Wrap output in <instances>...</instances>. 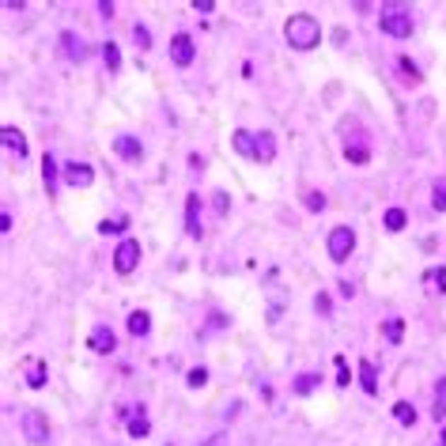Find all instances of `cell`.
<instances>
[{
	"instance_id": "obj_1",
	"label": "cell",
	"mask_w": 446,
	"mask_h": 446,
	"mask_svg": "<svg viewBox=\"0 0 446 446\" xmlns=\"http://www.w3.org/2000/svg\"><path fill=\"white\" fill-rule=\"evenodd\" d=\"M284 38H288V46H295V49H314L322 42V27H318V19L314 16L299 12V16H291L284 23Z\"/></svg>"
},
{
	"instance_id": "obj_2",
	"label": "cell",
	"mask_w": 446,
	"mask_h": 446,
	"mask_svg": "<svg viewBox=\"0 0 446 446\" xmlns=\"http://www.w3.org/2000/svg\"><path fill=\"white\" fill-rule=\"evenodd\" d=\"M378 27H382V35L409 38L412 35V12L405 4H386L382 12H378Z\"/></svg>"
},
{
	"instance_id": "obj_3",
	"label": "cell",
	"mask_w": 446,
	"mask_h": 446,
	"mask_svg": "<svg viewBox=\"0 0 446 446\" xmlns=\"http://www.w3.org/2000/svg\"><path fill=\"white\" fill-rule=\"evenodd\" d=\"M136 265H140V242L136 238H125V242L114 250V269H117V276H129Z\"/></svg>"
},
{
	"instance_id": "obj_4",
	"label": "cell",
	"mask_w": 446,
	"mask_h": 446,
	"mask_svg": "<svg viewBox=\"0 0 446 446\" xmlns=\"http://www.w3.org/2000/svg\"><path fill=\"white\" fill-rule=\"evenodd\" d=\"M329 257L333 261H348L352 257V246H356V235H352V227H333L329 231Z\"/></svg>"
},
{
	"instance_id": "obj_5",
	"label": "cell",
	"mask_w": 446,
	"mask_h": 446,
	"mask_svg": "<svg viewBox=\"0 0 446 446\" xmlns=\"http://www.w3.org/2000/svg\"><path fill=\"white\" fill-rule=\"evenodd\" d=\"M23 435H27V439L35 442V446H42V442L49 439L46 416H42V412H27V416H23Z\"/></svg>"
},
{
	"instance_id": "obj_6",
	"label": "cell",
	"mask_w": 446,
	"mask_h": 446,
	"mask_svg": "<svg viewBox=\"0 0 446 446\" xmlns=\"http://www.w3.org/2000/svg\"><path fill=\"white\" fill-rule=\"evenodd\" d=\"M114 344H117V336H114L110 325H95L91 336H87V348H91V352H99V356L114 352Z\"/></svg>"
},
{
	"instance_id": "obj_7",
	"label": "cell",
	"mask_w": 446,
	"mask_h": 446,
	"mask_svg": "<svg viewBox=\"0 0 446 446\" xmlns=\"http://www.w3.org/2000/svg\"><path fill=\"white\" fill-rule=\"evenodd\" d=\"M170 61L182 64V69H186V64H193V38H189V35H174V38H170Z\"/></svg>"
},
{
	"instance_id": "obj_8",
	"label": "cell",
	"mask_w": 446,
	"mask_h": 446,
	"mask_svg": "<svg viewBox=\"0 0 446 446\" xmlns=\"http://www.w3.org/2000/svg\"><path fill=\"white\" fill-rule=\"evenodd\" d=\"M64 182L76 186V189H83V186H91L95 182V170L87 167V163H69V167H64Z\"/></svg>"
},
{
	"instance_id": "obj_9",
	"label": "cell",
	"mask_w": 446,
	"mask_h": 446,
	"mask_svg": "<svg viewBox=\"0 0 446 446\" xmlns=\"http://www.w3.org/2000/svg\"><path fill=\"white\" fill-rule=\"evenodd\" d=\"M0 140H4L8 155H16V159H27V140H23V133H19V129L4 125V129H0Z\"/></svg>"
},
{
	"instance_id": "obj_10",
	"label": "cell",
	"mask_w": 446,
	"mask_h": 446,
	"mask_svg": "<svg viewBox=\"0 0 446 446\" xmlns=\"http://www.w3.org/2000/svg\"><path fill=\"white\" fill-rule=\"evenodd\" d=\"M254 159L257 163H273L276 159V140H273V133H254Z\"/></svg>"
},
{
	"instance_id": "obj_11",
	"label": "cell",
	"mask_w": 446,
	"mask_h": 446,
	"mask_svg": "<svg viewBox=\"0 0 446 446\" xmlns=\"http://www.w3.org/2000/svg\"><path fill=\"white\" fill-rule=\"evenodd\" d=\"M114 151H117V155H122V159L136 163L140 155H144V144H140L136 136H117V140H114Z\"/></svg>"
},
{
	"instance_id": "obj_12",
	"label": "cell",
	"mask_w": 446,
	"mask_h": 446,
	"mask_svg": "<svg viewBox=\"0 0 446 446\" xmlns=\"http://www.w3.org/2000/svg\"><path fill=\"white\" fill-rule=\"evenodd\" d=\"M201 197L197 193H189V201H186V231L193 235V238H201Z\"/></svg>"
},
{
	"instance_id": "obj_13",
	"label": "cell",
	"mask_w": 446,
	"mask_h": 446,
	"mask_svg": "<svg viewBox=\"0 0 446 446\" xmlns=\"http://www.w3.org/2000/svg\"><path fill=\"white\" fill-rule=\"evenodd\" d=\"M423 291L428 295H446V269H428L423 273Z\"/></svg>"
},
{
	"instance_id": "obj_14",
	"label": "cell",
	"mask_w": 446,
	"mask_h": 446,
	"mask_svg": "<svg viewBox=\"0 0 446 446\" xmlns=\"http://www.w3.org/2000/svg\"><path fill=\"white\" fill-rule=\"evenodd\" d=\"M23 375H27V386L30 389H42V386H46V363H42V360H27L23 363Z\"/></svg>"
},
{
	"instance_id": "obj_15",
	"label": "cell",
	"mask_w": 446,
	"mask_h": 446,
	"mask_svg": "<svg viewBox=\"0 0 446 446\" xmlns=\"http://www.w3.org/2000/svg\"><path fill=\"white\" fill-rule=\"evenodd\" d=\"M148 329H151L148 310H133V314H129V333H133V336H144Z\"/></svg>"
},
{
	"instance_id": "obj_16",
	"label": "cell",
	"mask_w": 446,
	"mask_h": 446,
	"mask_svg": "<svg viewBox=\"0 0 446 446\" xmlns=\"http://www.w3.org/2000/svg\"><path fill=\"white\" fill-rule=\"evenodd\" d=\"M360 382H363V389H367L371 397L378 394V375H375V363H367V360L360 363Z\"/></svg>"
},
{
	"instance_id": "obj_17",
	"label": "cell",
	"mask_w": 446,
	"mask_h": 446,
	"mask_svg": "<svg viewBox=\"0 0 446 446\" xmlns=\"http://www.w3.org/2000/svg\"><path fill=\"white\" fill-rule=\"evenodd\" d=\"M42 182H46V189L57 186V159H53L49 151L42 155Z\"/></svg>"
},
{
	"instance_id": "obj_18",
	"label": "cell",
	"mask_w": 446,
	"mask_h": 446,
	"mask_svg": "<svg viewBox=\"0 0 446 446\" xmlns=\"http://www.w3.org/2000/svg\"><path fill=\"white\" fill-rule=\"evenodd\" d=\"M235 148H238V155L254 159V133H246V129H238V133H235Z\"/></svg>"
},
{
	"instance_id": "obj_19",
	"label": "cell",
	"mask_w": 446,
	"mask_h": 446,
	"mask_svg": "<svg viewBox=\"0 0 446 446\" xmlns=\"http://www.w3.org/2000/svg\"><path fill=\"white\" fill-rule=\"evenodd\" d=\"M394 416H397V423L412 428V423H416V409H412L409 401H397V405H394Z\"/></svg>"
},
{
	"instance_id": "obj_20",
	"label": "cell",
	"mask_w": 446,
	"mask_h": 446,
	"mask_svg": "<svg viewBox=\"0 0 446 446\" xmlns=\"http://www.w3.org/2000/svg\"><path fill=\"white\" fill-rule=\"evenodd\" d=\"M99 231H102V235H122V231H129V216H117V220H102V223H99Z\"/></svg>"
},
{
	"instance_id": "obj_21",
	"label": "cell",
	"mask_w": 446,
	"mask_h": 446,
	"mask_svg": "<svg viewBox=\"0 0 446 446\" xmlns=\"http://www.w3.org/2000/svg\"><path fill=\"white\" fill-rule=\"evenodd\" d=\"M401 336H405V322H401V318H389L386 322V341L389 344H401Z\"/></svg>"
},
{
	"instance_id": "obj_22",
	"label": "cell",
	"mask_w": 446,
	"mask_h": 446,
	"mask_svg": "<svg viewBox=\"0 0 446 446\" xmlns=\"http://www.w3.org/2000/svg\"><path fill=\"white\" fill-rule=\"evenodd\" d=\"M446 416V378H439V386H435V420Z\"/></svg>"
},
{
	"instance_id": "obj_23",
	"label": "cell",
	"mask_w": 446,
	"mask_h": 446,
	"mask_svg": "<svg viewBox=\"0 0 446 446\" xmlns=\"http://www.w3.org/2000/svg\"><path fill=\"white\" fill-rule=\"evenodd\" d=\"M61 42H64V49H69V57H76V61L87 57V46H83V42H76L72 35H61Z\"/></svg>"
},
{
	"instance_id": "obj_24",
	"label": "cell",
	"mask_w": 446,
	"mask_h": 446,
	"mask_svg": "<svg viewBox=\"0 0 446 446\" xmlns=\"http://www.w3.org/2000/svg\"><path fill=\"white\" fill-rule=\"evenodd\" d=\"M409 220H405V209H386V227L389 231H401Z\"/></svg>"
},
{
	"instance_id": "obj_25",
	"label": "cell",
	"mask_w": 446,
	"mask_h": 446,
	"mask_svg": "<svg viewBox=\"0 0 446 446\" xmlns=\"http://www.w3.org/2000/svg\"><path fill=\"white\" fill-rule=\"evenodd\" d=\"M314 386H318V375H299V378H295V394H299V397H307Z\"/></svg>"
},
{
	"instance_id": "obj_26",
	"label": "cell",
	"mask_w": 446,
	"mask_h": 446,
	"mask_svg": "<svg viewBox=\"0 0 446 446\" xmlns=\"http://www.w3.org/2000/svg\"><path fill=\"white\" fill-rule=\"evenodd\" d=\"M431 209H435V212H446V182H439V186H435V193H431Z\"/></svg>"
},
{
	"instance_id": "obj_27",
	"label": "cell",
	"mask_w": 446,
	"mask_h": 446,
	"mask_svg": "<svg viewBox=\"0 0 446 446\" xmlns=\"http://www.w3.org/2000/svg\"><path fill=\"white\" fill-rule=\"evenodd\" d=\"M102 57H106V64H110V69H117V64H122V49H117L114 42H106V46H102Z\"/></svg>"
},
{
	"instance_id": "obj_28",
	"label": "cell",
	"mask_w": 446,
	"mask_h": 446,
	"mask_svg": "<svg viewBox=\"0 0 446 446\" xmlns=\"http://www.w3.org/2000/svg\"><path fill=\"white\" fill-rule=\"evenodd\" d=\"M151 428H148V420L144 416H133V423H129V435H133V439H144Z\"/></svg>"
},
{
	"instance_id": "obj_29",
	"label": "cell",
	"mask_w": 446,
	"mask_h": 446,
	"mask_svg": "<svg viewBox=\"0 0 446 446\" xmlns=\"http://www.w3.org/2000/svg\"><path fill=\"white\" fill-rule=\"evenodd\" d=\"M348 378H352V371H348V360H344V356H336V386H348Z\"/></svg>"
},
{
	"instance_id": "obj_30",
	"label": "cell",
	"mask_w": 446,
	"mask_h": 446,
	"mask_svg": "<svg viewBox=\"0 0 446 446\" xmlns=\"http://www.w3.org/2000/svg\"><path fill=\"white\" fill-rule=\"evenodd\" d=\"M186 382H189L193 389H201L204 382H209V371H204V367H193V371H189V378H186Z\"/></svg>"
},
{
	"instance_id": "obj_31",
	"label": "cell",
	"mask_w": 446,
	"mask_h": 446,
	"mask_svg": "<svg viewBox=\"0 0 446 446\" xmlns=\"http://www.w3.org/2000/svg\"><path fill=\"white\" fill-rule=\"evenodd\" d=\"M133 42H136V49H148V46H151V38H148V30H144V27H140V23L133 27Z\"/></svg>"
},
{
	"instance_id": "obj_32",
	"label": "cell",
	"mask_w": 446,
	"mask_h": 446,
	"mask_svg": "<svg viewBox=\"0 0 446 446\" xmlns=\"http://www.w3.org/2000/svg\"><path fill=\"white\" fill-rule=\"evenodd\" d=\"M348 159H352V163H367L371 155H367V148H363V144H356V148L348 144Z\"/></svg>"
},
{
	"instance_id": "obj_33",
	"label": "cell",
	"mask_w": 446,
	"mask_h": 446,
	"mask_svg": "<svg viewBox=\"0 0 446 446\" xmlns=\"http://www.w3.org/2000/svg\"><path fill=\"white\" fill-rule=\"evenodd\" d=\"M307 209L310 212H322L325 209V197H322V193H307Z\"/></svg>"
},
{
	"instance_id": "obj_34",
	"label": "cell",
	"mask_w": 446,
	"mask_h": 446,
	"mask_svg": "<svg viewBox=\"0 0 446 446\" xmlns=\"http://www.w3.org/2000/svg\"><path fill=\"white\" fill-rule=\"evenodd\" d=\"M397 64H401V72H405V76H412V80H416V76H420L416 69H412V57H401Z\"/></svg>"
},
{
	"instance_id": "obj_35",
	"label": "cell",
	"mask_w": 446,
	"mask_h": 446,
	"mask_svg": "<svg viewBox=\"0 0 446 446\" xmlns=\"http://www.w3.org/2000/svg\"><path fill=\"white\" fill-rule=\"evenodd\" d=\"M193 8H197V12H204V16H209L212 8H216V0H193Z\"/></svg>"
},
{
	"instance_id": "obj_36",
	"label": "cell",
	"mask_w": 446,
	"mask_h": 446,
	"mask_svg": "<svg viewBox=\"0 0 446 446\" xmlns=\"http://www.w3.org/2000/svg\"><path fill=\"white\" fill-rule=\"evenodd\" d=\"M314 307H318L322 314H329V295H325V291H322V295H318V299H314Z\"/></svg>"
},
{
	"instance_id": "obj_37",
	"label": "cell",
	"mask_w": 446,
	"mask_h": 446,
	"mask_svg": "<svg viewBox=\"0 0 446 446\" xmlns=\"http://www.w3.org/2000/svg\"><path fill=\"white\" fill-rule=\"evenodd\" d=\"M0 231H12V212H0Z\"/></svg>"
},
{
	"instance_id": "obj_38",
	"label": "cell",
	"mask_w": 446,
	"mask_h": 446,
	"mask_svg": "<svg viewBox=\"0 0 446 446\" xmlns=\"http://www.w3.org/2000/svg\"><path fill=\"white\" fill-rule=\"evenodd\" d=\"M99 12H102L106 19H110V16H114V4H110V0H99Z\"/></svg>"
},
{
	"instance_id": "obj_39",
	"label": "cell",
	"mask_w": 446,
	"mask_h": 446,
	"mask_svg": "<svg viewBox=\"0 0 446 446\" xmlns=\"http://www.w3.org/2000/svg\"><path fill=\"white\" fill-rule=\"evenodd\" d=\"M223 439H227V435H216V439H212L209 446H223Z\"/></svg>"
}]
</instances>
